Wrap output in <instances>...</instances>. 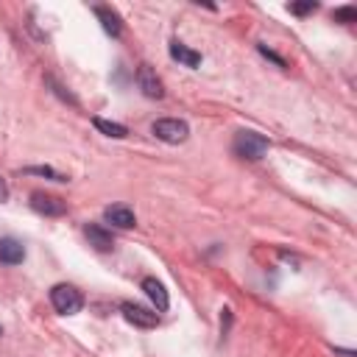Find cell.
<instances>
[{"mask_svg":"<svg viewBox=\"0 0 357 357\" xmlns=\"http://www.w3.org/2000/svg\"><path fill=\"white\" fill-rule=\"evenodd\" d=\"M93 126H95L101 134H106V137H115V139H123V137H128V128H126L123 123H115V120L93 117Z\"/></svg>","mask_w":357,"mask_h":357,"instance_id":"13","label":"cell"},{"mask_svg":"<svg viewBox=\"0 0 357 357\" xmlns=\"http://www.w3.org/2000/svg\"><path fill=\"white\" fill-rule=\"evenodd\" d=\"M120 310H123V318H126L128 324L139 327V329H154V327H160V316H157V313L139 307V305H134V302H123Z\"/></svg>","mask_w":357,"mask_h":357,"instance_id":"6","label":"cell"},{"mask_svg":"<svg viewBox=\"0 0 357 357\" xmlns=\"http://www.w3.org/2000/svg\"><path fill=\"white\" fill-rule=\"evenodd\" d=\"M84 235H87V240H90V246L95 249V251H115V238H112V232H106L104 226H98V224H90L87 229H84Z\"/></svg>","mask_w":357,"mask_h":357,"instance_id":"9","label":"cell"},{"mask_svg":"<svg viewBox=\"0 0 357 357\" xmlns=\"http://www.w3.org/2000/svg\"><path fill=\"white\" fill-rule=\"evenodd\" d=\"M142 291H146V296H148V299L157 305V310H160V313H165V310L171 307V296H168L165 284H162L160 279L146 276V279H142Z\"/></svg>","mask_w":357,"mask_h":357,"instance_id":"7","label":"cell"},{"mask_svg":"<svg viewBox=\"0 0 357 357\" xmlns=\"http://www.w3.org/2000/svg\"><path fill=\"white\" fill-rule=\"evenodd\" d=\"M151 131H154L157 139L168 142V146H179V142H184L190 137V126L184 120H179V117H162V120H157L151 126Z\"/></svg>","mask_w":357,"mask_h":357,"instance_id":"3","label":"cell"},{"mask_svg":"<svg viewBox=\"0 0 357 357\" xmlns=\"http://www.w3.org/2000/svg\"><path fill=\"white\" fill-rule=\"evenodd\" d=\"M335 23H343V26H351L354 20H357V9L354 6H340V9H335Z\"/></svg>","mask_w":357,"mask_h":357,"instance_id":"15","label":"cell"},{"mask_svg":"<svg viewBox=\"0 0 357 357\" xmlns=\"http://www.w3.org/2000/svg\"><path fill=\"white\" fill-rule=\"evenodd\" d=\"M26 260V246L15 238H3L0 240V262L3 265H20Z\"/></svg>","mask_w":357,"mask_h":357,"instance_id":"10","label":"cell"},{"mask_svg":"<svg viewBox=\"0 0 357 357\" xmlns=\"http://www.w3.org/2000/svg\"><path fill=\"white\" fill-rule=\"evenodd\" d=\"M268 148H271L268 137H262L260 131H251V128L238 131V134H235V139H232V151H235V157L249 160V162L262 160V157L268 154Z\"/></svg>","mask_w":357,"mask_h":357,"instance_id":"1","label":"cell"},{"mask_svg":"<svg viewBox=\"0 0 357 357\" xmlns=\"http://www.w3.org/2000/svg\"><path fill=\"white\" fill-rule=\"evenodd\" d=\"M3 201H9V184H6V179L0 176V204Z\"/></svg>","mask_w":357,"mask_h":357,"instance_id":"19","label":"cell"},{"mask_svg":"<svg viewBox=\"0 0 357 357\" xmlns=\"http://www.w3.org/2000/svg\"><path fill=\"white\" fill-rule=\"evenodd\" d=\"M95 17L101 20V26H104V31L109 37H120L123 34V20H120V15L112 6H95Z\"/></svg>","mask_w":357,"mask_h":357,"instance_id":"11","label":"cell"},{"mask_svg":"<svg viewBox=\"0 0 357 357\" xmlns=\"http://www.w3.org/2000/svg\"><path fill=\"white\" fill-rule=\"evenodd\" d=\"M104 218H106L109 224L120 226V229H131V226L137 224L134 209L126 206V204H112V206H106V209H104Z\"/></svg>","mask_w":357,"mask_h":357,"instance_id":"8","label":"cell"},{"mask_svg":"<svg viewBox=\"0 0 357 357\" xmlns=\"http://www.w3.org/2000/svg\"><path fill=\"white\" fill-rule=\"evenodd\" d=\"M318 9V3H316V0H307V3H293L291 6V12L296 15V17H305V15H313Z\"/></svg>","mask_w":357,"mask_h":357,"instance_id":"17","label":"cell"},{"mask_svg":"<svg viewBox=\"0 0 357 357\" xmlns=\"http://www.w3.org/2000/svg\"><path fill=\"white\" fill-rule=\"evenodd\" d=\"M137 87L142 90V95H146V98H154V101L165 98V87H162L157 70L151 64H139L137 67Z\"/></svg>","mask_w":357,"mask_h":357,"instance_id":"4","label":"cell"},{"mask_svg":"<svg viewBox=\"0 0 357 357\" xmlns=\"http://www.w3.org/2000/svg\"><path fill=\"white\" fill-rule=\"evenodd\" d=\"M50 305L59 316H76L84 307V296L73 288V284H53L50 288Z\"/></svg>","mask_w":357,"mask_h":357,"instance_id":"2","label":"cell"},{"mask_svg":"<svg viewBox=\"0 0 357 357\" xmlns=\"http://www.w3.org/2000/svg\"><path fill=\"white\" fill-rule=\"evenodd\" d=\"M171 59H176L179 64H184L190 70H198L201 67V53L193 50V48H187V45H182V42H171Z\"/></svg>","mask_w":357,"mask_h":357,"instance_id":"12","label":"cell"},{"mask_svg":"<svg viewBox=\"0 0 357 357\" xmlns=\"http://www.w3.org/2000/svg\"><path fill=\"white\" fill-rule=\"evenodd\" d=\"M335 354H338V357H357L351 349H340V346H335Z\"/></svg>","mask_w":357,"mask_h":357,"instance_id":"20","label":"cell"},{"mask_svg":"<svg viewBox=\"0 0 357 357\" xmlns=\"http://www.w3.org/2000/svg\"><path fill=\"white\" fill-rule=\"evenodd\" d=\"M26 173H31V176H45V179H53V182H67L64 173H56V171L48 168V165H31V168H26Z\"/></svg>","mask_w":357,"mask_h":357,"instance_id":"14","label":"cell"},{"mask_svg":"<svg viewBox=\"0 0 357 357\" xmlns=\"http://www.w3.org/2000/svg\"><path fill=\"white\" fill-rule=\"evenodd\" d=\"M31 209L45 218H61L67 212V201H61L59 195H50V193H31Z\"/></svg>","mask_w":357,"mask_h":357,"instance_id":"5","label":"cell"},{"mask_svg":"<svg viewBox=\"0 0 357 357\" xmlns=\"http://www.w3.org/2000/svg\"><path fill=\"white\" fill-rule=\"evenodd\" d=\"M257 50H260V53H262L265 59H271V61H273L276 67H282V70H284V67H288V61H284V59H282V56H279L276 50H271L268 45H262V42H260V45H257Z\"/></svg>","mask_w":357,"mask_h":357,"instance_id":"16","label":"cell"},{"mask_svg":"<svg viewBox=\"0 0 357 357\" xmlns=\"http://www.w3.org/2000/svg\"><path fill=\"white\" fill-rule=\"evenodd\" d=\"M48 87H53V93H56V95H59L61 101H67V104H73V106H79V101H76L73 95H70V93H67V90H64L61 84H56L53 79H48Z\"/></svg>","mask_w":357,"mask_h":357,"instance_id":"18","label":"cell"}]
</instances>
